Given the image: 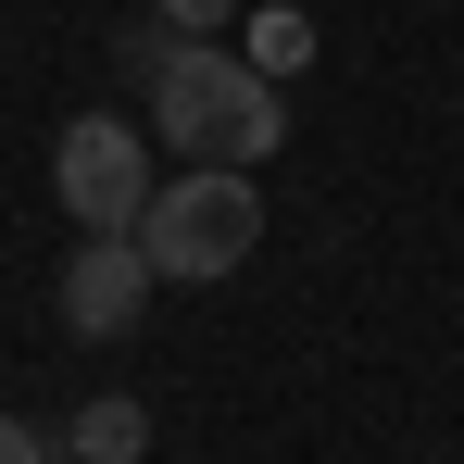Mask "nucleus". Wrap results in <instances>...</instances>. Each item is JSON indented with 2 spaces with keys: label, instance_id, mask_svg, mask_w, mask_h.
<instances>
[{
  "label": "nucleus",
  "instance_id": "f257e3e1",
  "mask_svg": "<svg viewBox=\"0 0 464 464\" xmlns=\"http://www.w3.org/2000/svg\"><path fill=\"white\" fill-rule=\"evenodd\" d=\"M139 101H151V139L188 151V163H264L276 139H289L276 76H251V51H214V38H176Z\"/></svg>",
  "mask_w": 464,
  "mask_h": 464
},
{
  "label": "nucleus",
  "instance_id": "f03ea898",
  "mask_svg": "<svg viewBox=\"0 0 464 464\" xmlns=\"http://www.w3.org/2000/svg\"><path fill=\"white\" fill-rule=\"evenodd\" d=\"M139 251H151V276H176V289L238 276V264L264 251V188H251V163H176L151 188V214H139Z\"/></svg>",
  "mask_w": 464,
  "mask_h": 464
},
{
  "label": "nucleus",
  "instance_id": "7ed1b4c3",
  "mask_svg": "<svg viewBox=\"0 0 464 464\" xmlns=\"http://www.w3.org/2000/svg\"><path fill=\"white\" fill-rule=\"evenodd\" d=\"M51 188H63V214L76 227H139L163 188L151 163V126H126V113H76L63 139H51Z\"/></svg>",
  "mask_w": 464,
  "mask_h": 464
},
{
  "label": "nucleus",
  "instance_id": "20e7f679",
  "mask_svg": "<svg viewBox=\"0 0 464 464\" xmlns=\"http://www.w3.org/2000/svg\"><path fill=\"white\" fill-rule=\"evenodd\" d=\"M163 276H151V251H139V227H76V251H63V326L76 339H126L139 326V302H151Z\"/></svg>",
  "mask_w": 464,
  "mask_h": 464
},
{
  "label": "nucleus",
  "instance_id": "39448f33",
  "mask_svg": "<svg viewBox=\"0 0 464 464\" xmlns=\"http://www.w3.org/2000/svg\"><path fill=\"white\" fill-rule=\"evenodd\" d=\"M63 452H76V464H139V452H151V401H126V389H101V401H76Z\"/></svg>",
  "mask_w": 464,
  "mask_h": 464
},
{
  "label": "nucleus",
  "instance_id": "423d86ee",
  "mask_svg": "<svg viewBox=\"0 0 464 464\" xmlns=\"http://www.w3.org/2000/svg\"><path fill=\"white\" fill-rule=\"evenodd\" d=\"M238 51H251V76H302L314 63V25H302V0H264V13H238Z\"/></svg>",
  "mask_w": 464,
  "mask_h": 464
},
{
  "label": "nucleus",
  "instance_id": "0eeeda50",
  "mask_svg": "<svg viewBox=\"0 0 464 464\" xmlns=\"http://www.w3.org/2000/svg\"><path fill=\"white\" fill-rule=\"evenodd\" d=\"M163 25H188V38H238V0H151Z\"/></svg>",
  "mask_w": 464,
  "mask_h": 464
},
{
  "label": "nucleus",
  "instance_id": "6e6552de",
  "mask_svg": "<svg viewBox=\"0 0 464 464\" xmlns=\"http://www.w3.org/2000/svg\"><path fill=\"white\" fill-rule=\"evenodd\" d=\"M0 464H51V452H38V427H13V414H0Z\"/></svg>",
  "mask_w": 464,
  "mask_h": 464
}]
</instances>
